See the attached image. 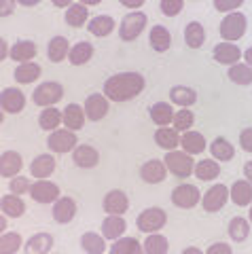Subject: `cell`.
Returning a JSON list of instances; mask_svg holds the SVG:
<instances>
[{
    "mask_svg": "<svg viewBox=\"0 0 252 254\" xmlns=\"http://www.w3.org/2000/svg\"><path fill=\"white\" fill-rule=\"evenodd\" d=\"M146 81L140 72H117L104 83V93L110 102H127L144 91Z\"/></svg>",
    "mask_w": 252,
    "mask_h": 254,
    "instance_id": "6da1fadb",
    "label": "cell"
},
{
    "mask_svg": "<svg viewBox=\"0 0 252 254\" xmlns=\"http://www.w3.org/2000/svg\"><path fill=\"white\" fill-rule=\"evenodd\" d=\"M220 36H223L225 43H235L246 34L248 30V19L246 15L240 13V11H233V13H227L223 21H220Z\"/></svg>",
    "mask_w": 252,
    "mask_h": 254,
    "instance_id": "7a4b0ae2",
    "label": "cell"
},
{
    "mask_svg": "<svg viewBox=\"0 0 252 254\" xmlns=\"http://www.w3.org/2000/svg\"><path fill=\"white\" fill-rule=\"evenodd\" d=\"M165 222H168V212H165L163 208L153 205V208H146V210H142L138 214L136 227H138V231L151 235V233H159L165 227Z\"/></svg>",
    "mask_w": 252,
    "mask_h": 254,
    "instance_id": "3957f363",
    "label": "cell"
},
{
    "mask_svg": "<svg viewBox=\"0 0 252 254\" xmlns=\"http://www.w3.org/2000/svg\"><path fill=\"white\" fill-rule=\"evenodd\" d=\"M163 163L170 174H174L176 178H189L195 170L193 157L185 153V150H168V155L163 157Z\"/></svg>",
    "mask_w": 252,
    "mask_h": 254,
    "instance_id": "277c9868",
    "label": "cell"
},
{
    "mask_svg": "<svg viewBox=\"0 0 252 254\" xmlns=\"http://www.w3.org/2000/svg\"><path fill=\"white\" fill-rule=\"evenodd\" d=\"M146 21H148V17H146V13H142V11H131V13H127L121 19V23H119V36H121V41H125V43L136 41V38L144 32Z\"/></svg>",
    "mask_w": 252,
    "mask_h": 254,
    "instance_id": "5b68a950",
    "label": "cell"
},
{
    "mask_svg": "<svg viewBox=\"0 0 252 254\" xmlns=\"http://www.w3.org/2000/svg\"><path fill=\"white\" fill-rule=\"evenodd\" d=\"M62 98H64V85L58 83V81H45V83L38 85L32 93V102L41 108L55 106Z\"/></svg>",
    "mask_w": 252,
    "mask_h": 254,
    "instance_id": "8992f818",
    "label": "cell"
},
{
    "mask_svg": "<svg viewBox=\"0 0 252 254\" xmlns=\"http://www.w3.org/2000/svg\"><path fill=\"white\" fill-rule=\"evenodd\" d=\"M172 203L180 210H193L197 203H201V190L195 185L183 182L172 190Z\"/></svg>",
    "mask_w": 252,
    "mask_h": 254,
    "instance_id": "52a82bcc",
    "label": "cell"
},
{
    "mask_svg": "<svg viewBox=\"0 0 252 254\" xmlns=\"http://www.w3.org/2000/svg\"><path fill=\"white\" fill-rule=\"evenodd\" d=\"M227 201H229V189H227V185H212L206 193L201 195V208L214 214V212H220L227 205Z\"/></svg>",
    "mask_w": 252,
    "mask_h": 254,
    "instance_id": "ba28073f",
    "label": "cell"
},
{
    "mask_svg": "<svg viewBox=\"0 0 252 254\" xmlns=\"http://www.w3.org/2000/svg\"><path fill=\"white\" fill-rule=\"evenodd\" d=\"M78 140H76V131H70V129H55L49 133L47 138V146L53 153H60V155H66V153H72L76 148Z\"/></svg>",
    "mask_w": 252,
    "mask_h": 254,
    "instance_id": "9c48e42d",
    "label": "cell"
},
{
    "mask_svg": "<svg viewBox=\"0 0 252 254\" xmlns=\"http://www.w3.org/2000/svg\"><path fill=\"white\" fill-rule=\"evenodd\" d=\"M30 195H32V199L36 203H55L60 199V187L51 182L49 178L47 180H36L32 182V187H30Z\"/></svg>",
    "mask_w": 252,
    "mask_h": 254,
    "instance_id": "30bf717a",
    "label": "cell"
},
{
    "mask_svg": "<svg viewBox=\"0 0 252 254\" xmlns=\"http://www.w3.org/2000/svg\"><path fill=\"white\" fill-rule=\"evenodd\" d=\"M108 98L104 93H91L87 95V100H85L83 104V110H85V117L89 119V121H102L106 115H108Z\"/></svg>",
    "mask_w": 252,
    "mask_h": 254,
    "instance_id": "8fae6325",
    "label": "cell"
},
{
    "mask_svg": "<svg viewBox=\"0 0 252 254\" xmlns=\"http://www.w3.org/2000/svg\"><path fill=\"white\" fill-rule=\"evenodd\" d=\"M0 108L9 115H17L26 108V95L21 93V89L17 87H6L0 93Z\"/></svg>",
    "mask_w": 252,
    "mask_h": 254,
    "instance_id": "7c38bea8",
    "label": "cell"
},
{
    "mask_svg": "<svg viewBox=\"0 0 252 254\" xmlns=\"http://www.w3.org/2000/svg\"><path fill=\"white\" fill-rule=\"evenodd\" d=\"M102 208H104L106 214H119V216H123V214L129 210V197H127V193H123L121 189H113L104 195Z\"/></svg>",
    "mask_w": 252,
    "mask_h": 254,
    "instance_id": "4fadbf2b",
    "label": "cell"
},
{
    "mask_svg": "<svg viewBox=\"0 0 252 254\" xmlns=\"http://www.w3.org/2000/svg\"><path fill=\"white\" fill-rule=\"evenodd\" d=\"M168 168H165V163L161 159H148L144 161V165L140 168V178H142L146 185H159L168 178Z\"/></svg>",
    "mask_w": 252,
    "mask_h": 254,
    "instance_id": "5bb4252c",
    "label": "cell"
},
{
    "mask_svg": "<svg viewBox=\"0 0 252 254\" xmlns=\"http://www.w3.org/2000/svg\"><path fill=\"white\" fill-rule=\"evenodd\" d=\"M72 161L76 168L91 170L100 163V153H98V148H93L91 144H76V148L72 150Z\"/></svg>",
    "mask_w": 252,
    "mask_h": 254,
    "instance_id": "9a60e30c",
    "label": "cell"
},
{
    "mask_svg": "<svg viewBox=\"0 0 252 254\" xmlns=\"http://www.w3.org/2000/svg\"><path fill=\"white\" fill-rule=\"evenodd\" d=\"M102 237L108 242H115L119 237L125 235V229H127V222L119 214H106V218L102 220Z\"/></svg>",
    "mask_w": 252,
    "mask_h": 254,
    "instance_id": "2e32d148",
    "label": "cell"
},
{
    "mask_svg": "<svg viewBox=\"0 0 252 254\" xmlns=\"http://www.w3.org/2000/svg\"><path fill=\"white\" fill-rule=\"evenodd\" d=\"M51 214L58 225H68V222H72L76 216V201L72 197H60V199L53 203Z\"/></svg>",
    "mask_w": 252,
    "mask_h": 254,
    "instance_id": "e0dca14e",
    "label": "cell"
},
{
    "mask_svg": "<svg viewBox=\"0 0 252 254\" xmlns=\"http://www.w3.org/2000/svg\"><path fill=\"white\" fill-rule=\"evenodd\" d=\"M21 168H23V159L17 150H4V153L0 155V176L2 178L19 176Z\"/></svg>",
    "mask_w": 252,
    "mask_h": 254,
    "instance_id": "ac0fdd59",
    "label": "cell"
},
{
    "mask_svg": "<svg viewBox=\"0 0 252 254\" xmlns=\"http://www.w3.org/2000/svg\"><path fill=\"white\" fill-rule=\"evenodd\" d=\"M85 121H87V117H85L83 106H78V104H68L64 110H62V123H64V127H66V129H70V131L83 129Z\"/></svg>",
    "mask_w": 252,
    "mask_h": 254,
    "instance_id": "d6986e66",
    "label": "cell"
},
{
    "mask_svg": "<svg viewBox=\"0 0 252 254\" xmlns=\"http://www.w3.org/2000/svg\"><path fill=\"white\" fill-rule=\"evenodd\" d=\"M180 146H183L185 153H189L193 157V155H201L203 150L208 148V142L203 138V133L189 129L185 133H180Z\"/></svg>",
    "mask_w": 252,
    "mask_h": 254,
    "instance_id": "ffe728a7",
    "label": "cell"
},
{
    "mask_svg": "<svg viewBox=\"0 0 252 254\" xmlns=\"http://www.w3.org/2000/svg\"><path fill=\"white\" fill-rule=\"evenodd\" d=\"M53 172H55V159L49 153L36 155L34 161L30 163V174H32V178H36V180H47Z\"/></svg>",
    "mask_w": 252,
    "mask_h": 254,
    "instance_id": "44dd1931",
    "label": "cell"
},
{
    "mask_svg": "<svg viewBox=\"0 0 252 254\" xmlns=\"http://www.w3.org/2000/svg\"><path fill=\"white\" fill-rule=\"evenodd\" d=\"M242 49L235 43H218L214 47V60L223 66H233L242 60Z\"/></svg>",
    "mask_w": 252,
    "mask_h": 254,
    "instance_id": "7402d4cb",
    "label": "cell"
},
{
    "mask_svg": "<svg viewBox=\"0 0 252 254\" xmlns=\"http://www.w3.org/2000/svg\"><path fill=\"white\" fill-rule=\"evenodd\" d=\"M53 248V235L51 233H36L30 240H26V246H23V254H49Z\"/></svg>",
    "mask_w": 252,
    "mask_h": 254,
    "instance_id": "603a6c76",
    "label": "cell"
},
{
    "mask_svg": "<svg viewBox=\"0 0 252 254\" xmlns=\"http://www.w3.org/2000/svg\"><path fill=\"white\" fill-rule=\"evenodd\" d=\"M170 100L172 104H176L180 108H191L197 102V91L189 85H174L170 89Z\"/></svg>",
    "mask_w": 252,
    "mask_h": 254,
    "instance_id": "cb8c5ba5",
    "label": "cell"
},
{
    "mask_svg": "<svg viewBox=\"0 0 252 254\" xmlns=\"http://www.w3.org/2000/svg\"><path fill=\"white\" fill-rule=\"evenodd\" d=\"M229 199L240 205V208H246V205L252 203V185L244 178V180H235L231 189H229Z\"/></svg>",
    "mask_w": 252,
    "mask_h": 254,
    "instance_id": "d4e9b609",
    "label": "cell"
},
{
    "mask_svg": "<svg viewBox=\"0 0 252 254\" xmlns=\"http://www.w3.org/2000/svg\"><path fill=\"white\" fill-rule=\"evenodd\" d=\"M148 113H151V121L157 127H168V125H172V121H174L176 110L172 108L170 102H155Z\"/></svg>",
    "mask_w": 252,
    "mask_h": 254,
    "instance_id": "484cf974",
    "label": "cell"
},
{
    "mask_svg": "<svg viewBox=\"0 0 252 254\" xmlns=\"http://www.w3.org/2000/svg\"><path fill=\"white\" fill-rule=\"evenodd\" d=\"M148 43H151V47L157 51V53H165L172 47V34L170 30L165 26H153L151 32H148Z\"/></svg>",
    "mask_w": 252,
    "mask_h": 254,
    "instance_id": "4316f807",
    "label": "cell"
},
{
    "mask_svg": "<svg viewBox=\"0 0 252 254\" xmlns=\"http://www.w3.org/2000/svg\"><path fill=\"white\" fill-rule=\"evenodd\" d=\"M36 45L32 41H17L11 45L9 49V58L17 64H23V62H32L36 58Z\"/></svg>",
    "mask_w": 252,
    "mask_h": 254,
    "instance_id": "83f0119b",
    "label": "cell"
},
{
    "mask_svg": "<svg viewBox=\"0 0 252 254\" xmlns=\"http://www.w3.org/2000/svg\"><path fill=\"white\" fill-rule=\"evenodd\" d=\"M115 28H117V23H115V19L110 17V15H96V17H91L87 21L89 34L98 36V38H104L108 34H113Z\"/></svg>",
    "mask_w": 252,
    "mask_h": 254,
    "instance_id": "f1b7e54d",
    "label": "cell"
},
{
    "mask_svg": "<svg viewBox=\"0 0 252 254\" xmlns=\"http://www.w3.org/2000/svg\"><path fill=\"white\" fill-rule=\"evenodd\" d=\"M155 144L163 150H176L180 146V133L174 129V127H157Z\"/></svg>",
    "mask_w": 252,
    "mask_h": 254,
    "instance_id": "f546056e",
    "label": "cell"
},
{
    "mask_svg": "<svg viewBox=\"0 0 252 254\" xmlns=\"http://www.w3.org/2000/svg\"><path fill=\"white\" fill-rule=\"evenodd\" d=\"M0 212L4 214L6 218H21L26 214V203L19 195H4L0 199Z\"/></svg>",
    "mask_w": 252,
    "mask_h": 254,
    "instance_id": "4dcf8cb0",
    "label": "cell"
},
{
    "mask_svg": "<svg viewBox=\"0 0 252 254\" xmlns=\"http://www.w3.org/2000/svg\"><path fill=\"white\" fill-rule=\"evenodd\" d=\"M70 53V43L66 36H53L49 41V47H47V58H49L53 64H60L68 60Z\"/></svg>",
    "mask_w": 252,
    "mask_h": 254,
    "instance_id": "1f68e13d",
    "label": "cell"
},
{
    "mask_svg": "<svg viewBox=\"0 0 252 254\" xmlns=\"http://www.w3.org/2000/svg\"><path fill=\"white\" fill-rule=\"evenodd\" d=\"M64 19H66V23L70 28H83L85 23L89 21V9L83 2H72L66 9Z\"/></svg>",
    "mask_w": 252,
    "mask_h": 254,
    "instance_id": "d6a6232c",
    "label": "cell"
},
{
    "mask_svg": "<svg viewBox=\"0 0 252 254\" xmlns=\"http://www.w3.org/2000/svg\"><path fill=\"white\" fill-rule=\"evenodd\" d=\"M93 58V45L87 41H78L76 45L70 47V53H68V62L72 66H85L89 60Z\"/></svg>",
    "mask_w": 252,
    "mask_h": 254,
    "instance_id": "836d02e7",
    "label": "cell"
},
{
    "mask_svg": "<svg viewBox=\"0 0 252 254\" xmlns=\"http://www.w3.org/2000/svg\"><path fill=\"white\" fill-rule=\"evenodd\" d=\"M15 81H17L19 85H30V83H34L38 76H41V66H38L36 62H23L19 64L17 68H15Z\"/></svg>",
    "mask_w": 252,
    "mask_h": 254,
    "instance_id": "e575fe53",
    "label": "cell"
},
{
    "mask_svg": "<svg viewBox=\"0 0 252 254\" xmlns=\"http://www.w3.org/2000/svg\"><path fill=\"white\" fill-rule=\"evenodd\" d=\"M210 153H212V159H216V161H231L235 157V146L227 138L218 136V138L212 140Z\"/></svg>",
    "mask_w": 252,
    "mask_h": 254,
    "instance_id": "d590c367",
    "label": "cell"
},
{
    "mask_svg": "<svg viewBox=\"0 0 252 254\" xmlns=\"http://www.w3.org/2000/svg\"><path fill=\"white\" fill-rule=\"evenodd\" d=\"M195 176H197L201 182H210L220 176V163L216 161V159H201V161H197V165H195Z\"/></svg>",
    "mask_w": 252,
    "mask_h": 254,
    "instance_id": "8d00e7d4",
    "label": "cell"
},
{
    "mask_svg": "<svg viewBox=\"0 0 252 254\" xmlns=\"http://www.w3.org/2000/svg\"><path fill=\"white\" fill-rule=\"evenodd\" d=\"M60 123H62V110L55 108V106H49V108H43L41 115H38V127L43 131H55L60 129Z\"/></svg>",
    "mask_w": 252,
    "mask_h": 254,
    "instance_id": "74e56055",
    "label": "cell"
},
{
    "mask_svg": "<svg viewBox=\"0 0 252 254\" xmlns=\"http://www.w3.org/2000/svg\"><path fill=\"white\" fill-rule=\"evenodd\" d=\"M110 254H144L142 244H140L136 237H119L110 246Z\"/></svg>",
    "mask_w": 252,
    "mask_h": 254,
    "instance_id": "f35d334b",
    "label": "cell"
},
{
    "mask_svg": "<svg viewBox=\"0 0 252 254\" xmlns=\"http://www.w3.org/2000/svg\"><path fill=\"white\" fill-rule=\"evenodd\" d=\"M185 43L191 47V49H199V47L206 43V30L199 21H189L185 28Z\"/></svg>",
    "mask_w": 252,
    "mask_h": 254,
    "instance_id": "ab89813d",
    "label": "cell"
},
{
    "mask_svg": "<svg viewBox=\"0 0 252 254\" xmlns=\"http://www.w3.org/2000/svg\"><path fill=\"white\" fill-rule=\"evenodd\" d=\"M81 248L87 254H104L106 252V240L102 237V233L87 231L81 235Z\"/></svg>",
    "mask_w": 252,
    "mask_h": 254,
    "instance_id": "60d3db41",
    "label": "cell"
},
{
    "mask_svg": "<svg viewBox=\"0 0 252 254\" xmlns=\"http://www.w3.org/2000/svg\"><path fill=\"white\" fill-rule=\"evenodd\" d=\"M227 76H229V81L235 85H244V87L252 85V68L246 62H238V64H233V66H229Z\"/></svg>",
    "mask_w": 252,
    "mask_h": 254,
    "instance_id": "b9f144b4",
    "label": "cell"
},
{
    "mask_svg": "<svg viewBox=\"0 0 252 254\" xmlns=\"http://www.w3.org/2000/svg\"><path fill=\"white\" fill-rule=\"evenodd\" d=\"M144 254H168L170 252V242L168 237L161 233H151L142 244Z\"/></svg>",
    "mask_w": 252,
    "mask_h": 254,
    "instance_id": "7bdbcfd3",
    "label": "cell"
},
{
    "mask_svg": "<svg viewBox=\"0 0 252 254\" xmlns=\"http://www.w3.org/2000/svg\"><path fill=\"white\" fill-rule=\"evenodd\" d=\"M227 233H229L233 242H246L250 235V222L242 216H235L229 220V225H227Z\"/></svg>",
    "mask_w": 252,
    "mask_h": 254,
    "instance_id": "ee69618b",
    "label": "cell"
},
{
    "mask_svg": "<svg viewBox=\"0 0 252 254\" xmlns=\"http://www.w3.org/2000/svg\"><path fill=\"white\" fill-rule=\"evenodd\" d=\"M23 246V237L17 231H4L0 235V254H17Z\"/></svg>",
    "mask_w": 252,
    "mask_h": 254,
    "instance_id": "f6af8a7d",
    "label": "cell"
},
{
    "mask_svg": "<svg viewBox=\"0 0 252 254\" xmlns=\"http://www.w3.org/2000/svg\"><path fill=\"white\" fill-rule=\"evenodd\" d=\"M195 123V115H193V110H189V108H180L174 113V121H172V127L178 131V133H185L189 131L193 127Z\"/></svg>",
    "mask_w": 252,
    "mask_h": 254,
    "instance_id": "bcb514c9",
    "label": "cell"
},
{
    "mask_svg": "<svg viewBox=\"0 0 252 254\" xmlns=\"http://www.w3.org/2000/svg\"><path fill=\"white\" fill-rule=\"evenodd\" d=\"M185 9V0H161L159 2V11L165 17H176Z\"/></svg>",
    "mask_w": 252,
    "mask_h": 254,
    "instance_id": "7dc6e473",
    "label": "cell"
},
{
    "mask_svg": "<svg viewBox=\"0 0 252 254\" xmlns=\"http://www.w3.org/2000/svg\"><path fill=\"white\" fill-rule=\"evenodd\" d=\"M30 187H32V180L26 176H15L9 180V190L13 195H19V197L26 195V193H30Z\"/></svg>",
    "mask_w": 252,
    "mask_h": 254,
    "instance_id": "c3c4849f",
    "label": "cell"
},
{
    "mask_svg": "<svg viewBox=\"0 0 252 254\" xmlns=\"http://www.w3.org/2000/svg\"><path fill=\"white\" fill-rule=\"evenodd\" d=\"M244 4V0H214V9L220 13H233Z\"/></svg>",
    "mask_w": 252,
    "mask_h": 254,
    "instance_id": "681fc988",
    "label": "cell"
},
{
    "mask_svg": "<svg viewBox=\"0 0 252 254\" xmlns=\"http://www.w3.org/2000/svg\"><path fill=\"white\" fill-rule=\"evenodd\" d=\"M240 146L246 150V153H252V127H246L240 133Z\"/></svg>",
    "mask_w": 252,
    "mask_h": 254,
    "instance_id": "f907efd6",
    "label": "cell"
},
{
    "mask_svg": "<svg viewBox=\"0 0 252 254\" xmlns=\"http://www.w3.org/2000/svg\"><path fill=\"white\" fill-rule=\"evenodd\" d=\"M17 9V0H0V17H11Z\"/></svg>",
    "mask_w": 252,
    "mask_h": 254,
    "instance_id": "816d5d0a",
    "label": "cell"
},
{
    "mask_svg": "<svg viewBox=\"0 0 252 254\" xmlns=\"http://www.w3.org/2000/svg\"><path fill=\"white\" fill-rule=\"evenodd\" d=\"M206 254H233V248L225 242H216L206 250Z\"/></svg>",
    "mask_w": 252,
    "mask_h": 254,
    "instance_id": "f5cc1de1",
    "label": "cell"
},
{
    "mask_svg": "<svg viewBox=\"0 0 252 254\" xmlns=\"http://www.w3.org/2000/svg\"><path fill=\"white\" fill-rule=\"evenodd\" d=\"M125 9H140L144 4V0H119Z\"/></svg>",
    "mask_w": 252,
    "mask_h": 254,
    "instance_id": "db71d44e",
    "label": "cell"
},
{
    "mask_svg": "<svg viewBox=\"0 0 252 254\" xmlns=\"http://www.w3.org/2000/svg\"><path fill=\"white\" fill-rule=\"evenodd\" d=\"M9 49H11V47L6 45V41L2 36H0V62H4L6 58H9Z\"/></svg>",
    "mask_w": 252,
    "mask_h": 254,
    "instance_id": "11a10c76",
    "label": "cell"
},
{
    "mask_svg": "<svg viewBox=\"0 0 252 254\" xmlns=\"http://www.w3.org/2000/svg\"><path fill=\"white\" fill-rule=\"evenodd\" d=\"M244 178H246L250 185H252V161H246V163H244Z\"/></svg>",
    "mask_w": 252,
    "mask_h": 254,
    "instance_id": "9f6ffc18",
    "label": "cell"
},
{
    "mask_svg": "<svg viewBox=\"0 0 252 254\" xmlns=\"http://www.w3.org/2000/svg\"><path fill=\"white\" fill-rule=\"evenodd\" d=\"M51 2H53L55 6H60V9H68V6L72 4L74 0H51Z\"/></svg>",
    "mask_w": 252,
    "mask_h": 254,
    "instance_id": "6f0895ef",
    "label": "cell"
},
{
    "mask_svg": "<svg viewBox=\"0 0 252 254\" xmlns=\"http://www.w3.org/2000/svg\"><path fill=\"white\" fill-rule=\"evenodd\" d=\"M242 58L246 60V64H248V66L252 68V47H248V49L244 51V55H242Z\"/></svg>",
    "mask_w": 252,
    "mask_h": 254,
    "instance_id": "680465c9",
    "label": "cell"
},
{
    "mask_svg": "<svg viewBox=\"0 0 252 254\" xmlns=\"http://www.w3.org/2000/svg\"><path fill=\"white\" fill-rule=\"evenodd\" d=\"M17 4H21V6H36V4H41V0H17Z\"/></svg>",
    "mask_w": 252,
    "mask_h": 254,
    "instance_id": "91938a15",
    "label": "cell"
},
{
    "mask_svg": "<svg viewBox=\"0 0 252 254\" xmlns=\"http://www.w3.org/2000/svg\"><path fill=\"white\" fill-rule=\"evenodd\" d=\"M183 254H206V252L199 250V248H195V246H191V248H185Z\"/></svg>",
    "mask_w": 252,
    "mask_h": 254,
    "instance_id": "94428289",
    "label": "cell"
},
{
    "mask_svg": "<svg viewBox=\"0 0 252 254\" xmlns=\"http://www.w3.org/2000/svg\"><path fill=\"white\" fill-rule=\"evenodd\" d=\"M6 231V216L4 214H0V235H2Z\"/></svg>",
    "mask_w": 252,
    "mask_h": 254,
    "instance_id": "6125c7cd",
    "label": "cell"
},
{
    "mask_svg": "<svg viewBox=\"0 0 252 254\" xmlns=\"http://www.w3.org/2000/svg\"><path fill=\"white\" fill-rule=\"evenodd\" d=\"M78 2H83L85 6H93V4H100L102 0H78Z\"/></svg>",
    "mask_w": 252,
    "mask_h": 254,
    "instance_id": "be15d7a7",
    "label": "cell"
},
{
    "mask_svg": "<svg viewBox=\"0 0 252 254\" xmlns=\"http://www.w3.org/2000/svg\"><path fill=\"white\" fill-rule=\"evenodd\" d=\"M2 121H4V110L0 108V125H2Z\"/></svg>",
    "mask_w": 252,
    "mask_h": 254,
    "instance_id": "e7e4bbea",
    "label": "cell"
},
{
    "mask_svg": "<svg viewBox=\"0 0 252 254\" xmlns=\"http://www.w3.org/2000/svg\"><path fill=\"white\" fill-rule=\"evenodd\" d=\"M248 222L252 225V203H250V212H248Z\"/></svg>",
    "mask_w": 252,
    "mask_h": 254,
    "instance_id": "03108f58",
    "label": "cell"
},
{
    "mask_svg": "<svg viewBox=\"0 0 252 254\" xmlns=\"http://www.w3.org/2000/svg\"><path fill=\"white\" fill-rule=\"evenodd\" d=\"M49 254H51V252H49Z\"/></svg>",
    "mask_w": 252,
    "mask_h": 254,
    "instance_id": "003e7915",
    "label": "cell"
}]
</instances>
